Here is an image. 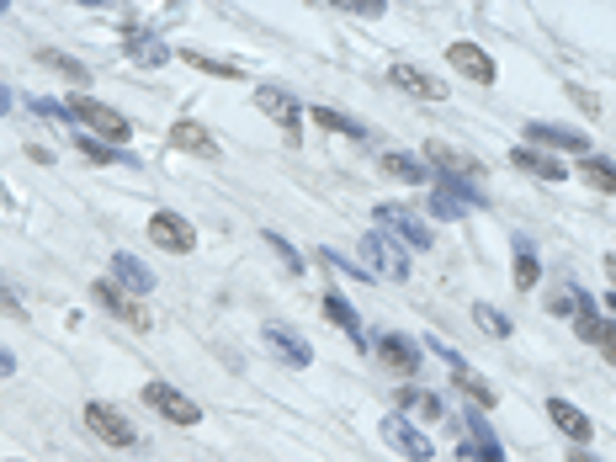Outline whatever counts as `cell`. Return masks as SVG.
Segmentation results:
<instances>
[{
  "mask_svg": "<svg viewBox=\"0 0 616 462\" xmlns=\"http://www.w3.org/2000/svg\"><path fill=\"white\" fill-rule=\"evenodd\" d=\"M70 117L91 128L101 144H123L128 133H133V128H128V117H123V112H112L107 101H96V96H70Z\"/></svg>",
  "mask_w": 616,
  "mask_h": 462,
  "instance_id": "cell-1",
  "label": "cell"
},
{
  "mask_svg": "<svg viewBox=\"0 0 616 462\" xmlns=\"http://www.w3.org/2000/svg\"><path fill=\"white\" fill-rule=\"evenodd\" d=\"M425 165L436 170V181H484V160L478 154H468V149H457V144H441V139H431L425 144Z\"/></svg>",
  "mask_w": 616,
  "mask_h": 462,
  "instance_id": "cell-2",
  "label": "cell"
},
{
  "mask_svg": "<svg viewBox=\"0 0 616 462\" xmlns=\"http://www.w3.org/2000/svg\"><path fill=\"white\" fill-rule=\"evenodd\" d=\"M362 255H367L372 277L409 282V255H404V245H399L393 234H383V229H367V234H362Z\"/></svg>",
  "mask_w": 616,
  "mask_h": 462,
  "instance_id": "cell-3",
  "label": "cell"
},
{
  "mask_svg": "<svg viewBox=\"0 0 616 462\" xmlns=\"http://www.w3.org/2000/svg\"><path fill=\"white\" fill-rule=\"evenodd\" d=\"M85 425H91L96 441H107V447H139V431H133V420H128L117 404H107V399H91V404H85Z\"/></svg>",
  "mask_w": 616,
  "mask_h": 462,
  "instance_id": "cell-4",
  "label": "cell"
},
{
  "mask_svg": "<svg viewBox=\"0 0 616 462\" xmlns=\"http://www.w3.org/2000/svg\"><path fill=\"white\" fill-rule=\"evenodd\" d=\"M378 224H383V234H393L399 245H409V250H431L436 245V234L420 224L409 208H399V202H378Z\"/></svg>",
  "mask_w": 616,
  "mask_h": 462,
  "instance_id": "cell-5",
  "label": "cell"
},
{
  "mask_svg": "<svg viewBox=\"0 0 616 462\" xmlns=\"http://www.w3.org/2000/svg\"><path fill=\"white\" fill-rule=\"evenodd\" d=\"M139 399L154 409V415H165L170 425H197V420H202V409H197L192 399H186L181 388H170V383H144Z\"/></svg>",
  "mask_w": 616,
  "mask_h": 462,
  "instance_id": "cell-6",
  "label": "cell"
},
{
  "mask_svg": "<svg viewBox=\"0 0 616 462\" xmlns=\"http://www.w3.org/2000/svg\"><path fill=\"white\" fill-rule=\"evenodd\" d=\"M255 107H261L266 117H277L282 133H287V144L303 139V107L282 91V85H261V91H255Z\"/></svg>",
  "mask_w": 616,
  "mask_h": 462,
  "instance_id": "cell-7",
  "label": "cell"
},
{
  "mask_svg": "<svg viewBox=\"0 0 616 462\" xmlns=\"http://www.w3.org/2000/svg\"><path fill=\"white\" fill-rule=\"evenodd\" d=\"M383 441H388L393 452H404L409 462H431V457H436V441H425V431H415V425H409L399 409L383 420Z\"/></svg>",
  "mask_w": 616,
  "mask_h": 462,
  "instance_id": "cell-8",
  "label": "cell"
},
{
  "mask_svg": "<svg viewBox=\"0 0 616 462\" xmlns=\"http://www.w3.org/2000/svg\"><path fill=\"white\" fill-rule=\"evenodd\" d=\"M388 80L399 85V91H409L415 101H447V85H441L436 75H425L420 64H409V59H393L388 64Z\"/></svg>",
  "mask_w": 616,
  "mask_h": 462,
  "instance_id": "cell-9",
  "label": "cell"
},
{
  "mask_svg": "<svg viewBox=\"0 0 616 462\" xmlns=\"http://www.w3.org/2000/svg\"><path fill=\"white\" fill-rule=\"evenodd\" d=\"M91 293H96V303L107 308L112 319H123V324H139V330H149V314H144V308H139V298H133L128 287H117L112 277H101V282L91 287Z\"/></svg>",
  "mask_w": 616,
  "mask_h": 462,
  "instance_id": "cell-10",
  "label": "cell"
},
{
  "mask_svg": "<svg viewBox=\"0 0 616 462\" xmlns=\"http://www.w3.org/2000/svg\"><path fill=\"white\" fill-rule=\"evenodd\" d=\"M261 335H266V346L277 351L287 367H308V362H314V346H308V340L293 330V324H282V319H266V330H261Z\"/></svg>",
  "mask_w": 616,
  "mask_h": 462,
  "instance_id": "cell-11",
  "label": "cell"
},
{
  "mask_svg": "<svg viewBox=\"0 0 616 462\" xmlns=\"http://www.w3.org/2000/svg\"><path fill=\"white\" fill-rule=\"evenodd\" d=\"M149 239H154L160 250H170V255H186V250L197 245V229L186 224L181 213H154V218H149Z\"/></svg>",
  "mask_w": 616,
  "mask_h": 462,
  "instance_id": "cell-12",
  "label": "cell"
},
{
  "mask_svg": "<svg viewBox=\"0 0 616 462\" xmlns=\"http://www.w3.org/2000/svg\"><path fill=\"white\" fill-rule=\"evenodd\" d=\"M447 64L457 75H468L473 85H494V75H500V70H494V59H489V48H478V43H452Z\"/></svg>",
  "mask_w": 616,
  "mask_h": 462,
  "instance_id": "cell-13",
  "label": "cell"
},
{
  "mask_svg": "<svg viewBox=\"0 0 616 462\" xmlns=\"http://www.w3.org/2000/svg\"><path fill=\"white\" fill-rule=\"evenodd\" d=\"M372 351H378V356H383V362H388L393 372H404V378H415V372H420V362H425L415 340H409V335H393V330L372 340Z\"/></svg>",
  "mask_w": 616,
  "mask_h": 462,
  "instance_id": "cell-14",
  "label": "cell"
},
{
  "mask_svg": "<svg viewBox=\"0 0 616 462\" xmlns=\"http://www.w3.org/2000/svg\"><path fill=\"white\" fill-rule=\"evenodd\" d=\"M436 356L452 367V383H457V388L473 399V409H489V404H494V388H489L484 378H478V372H468V362H462V356H457L452 346H436Z\"/></svg>",
  "mask_w": 616,
  "mask_h": 462,
  "instance_id": "cell-15",
  "label": "cell"
},
{
  "mask_svg": "<svg viewBox=\"0 0 616 462\" xmlns=\"http://www.w3.org/2000/svg\"><path fill=\"white\" fill-rule=\"evenodd\" d=\"M510 165H516V170H526V176H537V181H563V176H569L558 154L532 149V144H516V149H510Z\"/></svg>",
  "mask_w": 616,
  "mask_h": 462,
  "instance_id": "cell-16",
  "label": "cell"
},
{
  "mask_svg": "<svg viewBox=\"0 0 616 462\" xmlns=\"http://www.w3.org/2000/svg\"><path fill=\"white\" fill-rule=\"evenodd\" d=\"M526 144H542V149H574V154H585L590 149V139H585V133H579V128H558V123H532V128H526Z\"/></svg>",
  "mask_w": 616,
  "mask_h": 462,
  "instance_id": "cell-17",
  "label": "cell"
},
{
  "mask_svg": "<svg viewBox=\"0 0 616 462\" xmlns=\"http://www.w3.org/2000/svg\"><path fill=\"white\" fill-rule=\"evenodd\" d=\"M547 420H553V425H558V431L569 436V441H579V447H585V441L595 436L590 415H585V409H574L569 399H547Z\"/></svg>",
  "mask_w": 616,
  "mask_h": 462,
  "instance_id": "cell-18",
  "label": "cell"
},
{
  "mask_svg": "<svg viewBox=\"0 0 616 462\" xmlns=\"http://www.w3.org/2000/svg\"><path fill=\"white\" fill-rule=\"evenodd\" d=\"M112 282H117V287H128L133 298H144L149 287H154V271L139 261V255H112Z\"/></svg>",
  "mask_w": 616,
  "mask_h": 462,
  "instance_id": "cell-19",
  "label": "cell"
},
{
  "mask_svg": "<svg viewBox=\"0 0 616 462\" xmlns=\"http://www.w3.org/2000/svg\"><path fill=\"white\" fill-rule=\"evenodd\" d=\"M170 144H176L181 154H202V160H213V154H218V139H213V133L202 128V123H192V117L170 128Z\"/></svg>",
  "mask_w": 616,
  "mask_h": 462,
  "instance_id": "cell-20",
  "label": "cell"
},
{
  "mask_svg": "<svg viewBox=\"0 0 616 462\" xmlns=\"http://www.w3.org/2000/svg\"><path fill=\"white\" fill-rule=\"evenodd\" d=\"M574 330H579V340L601 346V356L616 367V324H611V319H601V314H585V319H574Z\"/></svg>",
  "mask_w": 616,
  "mask_h": 462,
  "instance_id": "cell-21",
  "label": "cell"
},
{
  "mask_svg": "<svg viewBox=\"0 0 616 462\" xmlns=\"http://www.w3.org/2000/svg\"><path fill=\"white\" fill-rule=\"evenodd\" d=\"M324 319L335 324V330H346L351 335V346H367V335H362V319H356V308L340 298V293H324Z\"/></svg>",
  "mask_w": 616,
  "mask_h": 462,
  "instance_id": "cell-22",
  "label": "cell"
},
{
  "mask_svg": "<svg viewBox=\"0 0 616 462\" xmlns=\"http://www.w3.org/2000/svg\"><path fill=\"white\" fill-rule=\"evenodd\" d=\"M468 457H484V462H505L500 452V436L478 420V409H468Z\"/></svg>",
  "mask_w": 616,
  "mask_h": 462,
  "instance_id": "cell-23",
  "label": "cell"
},
{
  "mask_svg": "<svg viewBox=\"0 0 616 462\" xmlns=\"http://www.w3.org/2000/svg\"><path fill=\"white\" fill-rule=\"evenodd\" d=\"M547 314H558V319H585V314H601V308L579 293V287H558V293L547 298Z\"/></svg>",
  "mask_w": 616,
  "mask_h": 462,
  "instance_id": "cell-24",
  "label": "cell"
},
{
  "mask_svg": "<svg viewBox=\"0 0 616 462\" xmlns=\"http://www.w3.org/2000/svg\"><path fill=\"white\" fill-rule=\"evenodd\" d=\"M393 409H409V415H420V420H441V399L425 388H399L393 393Z\"/></svg>",
  "mask_w": 616,
  "mask_h": 462,
  "instance_id": "cell-25",
  "label": "cell"
},
{
  "mask_svg": "<svg viewBox=\"0 0 616 462\" xmlns=\"http://www.w3.org/2000/svg\"><path fill=\"white\" fill-rule=\"evenodd\" d=\"M128 54L139 59L144 70H160V64L170 59V48H165L160 38H154V32H133V38H128Z\"/></svg>",
  "mask_w": 616,
  "mask_h": 462,
  "instance_id": "cell-26",
  "label": "cell"
},
{
  "mask_svg": "<svg viewBox=\"0 0 616 462\" xmlns=\"http://www.w3.org/2000/svg\"><path fill=\"white\" fill-rule=\"evenodd\" d=\"M308 117H314L319 128H330V133H346V139H367V123H356V117L335 112V107H308Z\"/></svg>",
  "mask_w": 616,
  "mask_h": 462,
  "instance_id": "cell-27",
  "label": "cell"
},
{
  "mask_svg": "<svg viewBox=\"0 0 616 462\" xmlns=\"http://www.w3.org/2000/svg\"><path fill=\"white\" fill-rule=\"evenodd\" d=\"M383 170H388V176H399V181H409V186L431 181V170H425V160H415V154H383Z\"/></svg>",
  "mask_w": 616,
  "mask_h": 462,
  "instance_id": "cell-28",
  "label": "cell"
},
{
  "mask_svg": "<svg viewBox=\"0 0 616 462\" xmlns=\"http://www.w3.org/2000/svg\"><path fill=\"white\" fill-rule=\"evenodd\" d=\"M579 176H585L595 192H611L616 197V165L601 160V154H585V160H579Z\"/></svg>",
  "mask_w": 616,
  "mask_h": 462,
  "instance_id": "cell-29",
  "label": "cell"
},
{
  "mask_svg": "<svg viewBox=\"0 0 616 462\" xmlns=\"http://www.w3.org/2000/svg\"><path fill=\"white\" fill-rule=\"evenodd\" d=\"M516 287H537V277H542V266H537V250L532 245H516Z\"/></svg>",
  "mask_w": 616,
  "mask_h": 462,
  "instance_id": "cell-30",
  "label": "cell"
},
{
  "mask_svg": "<svg viewBox=\"0 0 616 462\" xmlns=\"http://www.w3.org/2000/svg\"><path fill=\"white\" fill-rule=\"evenodd\" d=\"M431 213L436 218H462V213H473V208L457 192H447V186H431Z\"/></svg>",
  "mask_w": 616,
  "mask_h": 462,
  "instance_id": "cell-31",
  "label": "cell"
},
{
  "mask_svg": "<svg viewBox=\"0 0 616 462\" xmlns=\"http://www.w3.org/2000/svg\"><path fill=\"white\" fill-rule=\"evenodd\" d=\"M266 245L277 250V261H282V266H287V271H293V277H298V271H303V255H298L293 245H287V239H282L277 229H266Z\"/></svg>",
  "mask_w": 616,
  "mask_h": 462,
  "instance_id": "cell-32",
  "label": "cell"
},
{
  "mask_svg": "<svg viewBox=\"0 0 616 462\" xmlns=\"http://www.w3.org/2000/svg\"><path fill=\"white\" fill-rule=\"evenodd\" d=\"M85 160H96V165H112V160H128L123 149H112V144H96V139H75Z\"/></svg>",
  "mask_w": 616,
  "mask_h": 462,
  "instance_id": "cell-33",
  "label": "cell"
},
{
  "mask_svg": "<svg viewBox=\"0 0 616 462\" xmlns=\"http://www.w3.org/2000/svg\"><path fill=\"white\" fill-rule=\"evenodd\" d=\"M186 64H197V70L208 75H224V80H239V64H224V59H208V54H181Z\"/></svg>",
  "mask_w": 616,
  "mask_h": 462,
  "instance_id": "cell-34",
  "label": "cell"
},
{
  "mask_svg": "<svg viewBox=\"0 0 616 462\" xmlns=\"http://www.w3.org/2000/svg\"><path fill=\"white\" fill-rule=\"evenodd\" d=\"M473 314H478V324H484V330H489V335H500V340L510 335V319L500 314V308H489V303H478V308H473Z\"/></svg>",
  "mask_w": 616,
  "mask_h": 462,
  "instance_id": "cell-35",
  "label": "cell"
},
{
  "mask_svg": "<svg viewBox=\"0 0 616 462\" xmlns=\"http://www.w3.org/2000/svg\"><path fill=\"white\" fill-rule=\"evenodd\" d=\"M48 70H59V75H70V80H85V64L80 59H70V54H38Z\"/></svg>",
  "mask_w": 616,
  "mask_h": 462,
  "instance_id": "cell-36",
  "label": "cell"
},
{
  "mask_svg": "<svg viewBox=\"0 0 616 462\" xmlns=\"http://www.w3.org/2000/svg\"><path fill=\"white\" fill-rule=\"evenodd\" d=\"M335 11H346V16H383L388 6H383V0H335Z\"/></svg>",
  "mask_w": 616,
  "mask_h": 462,
  "instance_id": "cell-37",
  "label": "cell"
},
{
  "mask_svg": "<svg viewBox=\"0 0 616 462\" xmlns=\"http://www.w3.org/2000/svg\"><path fill=\"white\" fill-rule=\"evenodd\" d=\"M319 261H324V266H335V271H346V277H356V282H372V271H362V266H351V261H346V255H335V250H324V255H319Z\"/></svg>",
  "mask_w": 616,
  "mask_h": 462,
  "instance_id": "cell-38",
  "label": "cell"
},
{
  "mask_svg": "<svg viewBox=\"0 0 616 462\" xmlns=\"http://www.w3.org/2000/svg\"><path fill=\"white\" fill-rule=\"evenodd\" d=\"M27 107L38 112V117H54V123H59V117H70V107H64V101H48V96H27Z\"/></svg>",
  "mask_w": 616,
  "mask_h": 462,
  "instance_id": "cell-39",
  "label": "cell"
},
{
  "mask_svg": "<svg viewBox=\"0 0 616 462\" xmlns=\"http://www.w3.org/2000/svg\"><path fill=\"white\" fill-rule=\"evenodd\" d=\"M0 308H6V314H11V319H27V314H22V298H16V293H11V287H0Z\"/></svg>",
  "mask_w": 616,
  "mask_h": 462,
  "instance_id": "cell-40",
  "label": "cell"
},
{
  "mask_svg": "<svg viewBox=\"0 0 616 462\" xmlns=\"http://www.w3.org/2000/svg\"><path fill=\"white\" fill-rule=\"evenodd\" d=\"M11 372H16V356H11L6 346H0V378H11Z\"/></svg>",
  "mask_w": 616,
  "mask_h": 462,
  "instance_id": "cell-41",
  "label": "cell"
},
{
  "mask_svg": "<svg viewBox=\"0 0 616 462\" xmlns=\"http://www.w3.org/2000/svg\"><path fill=\"white\" fill-rule=\"evenodd\" d=\"M6 112H11V91L0 85V117H6Z\"/></svg>",
  "mask_w": 616,
  "mask_h": 462,
  "instance_id": "cell-42",
  "label": "cell"
},
{
  "mask_svg": "<svg viewBox=\"0 0 616 462\" xmlns=\"http://www.w3.org/2000/svg\"><path fill=\"white\" fill-rule=\"evenodd\" d=\"M569 462H601V457H590L585 447H574V457H569Z\"/></svg>",
  "mask_w": 616,
  "mask_h": 462,
  "instance_id": "cell-43",
  "label": "cell"
},
{
  "mask_svg": "<svg viewBox=\"0 0 616 462\" xmlns=\"http://www.w3.org/2000/svg\"><path fill=\"white\" fill-rule=\"evenodd\" d=\"M606 319H611V324H616V293H611V298H606Z\"/></svg>",
  "mask_w": 616,
  "mask_h": 462,
  "instance_id": "cell-44",
  "label": "cell"
}]
</instances>
